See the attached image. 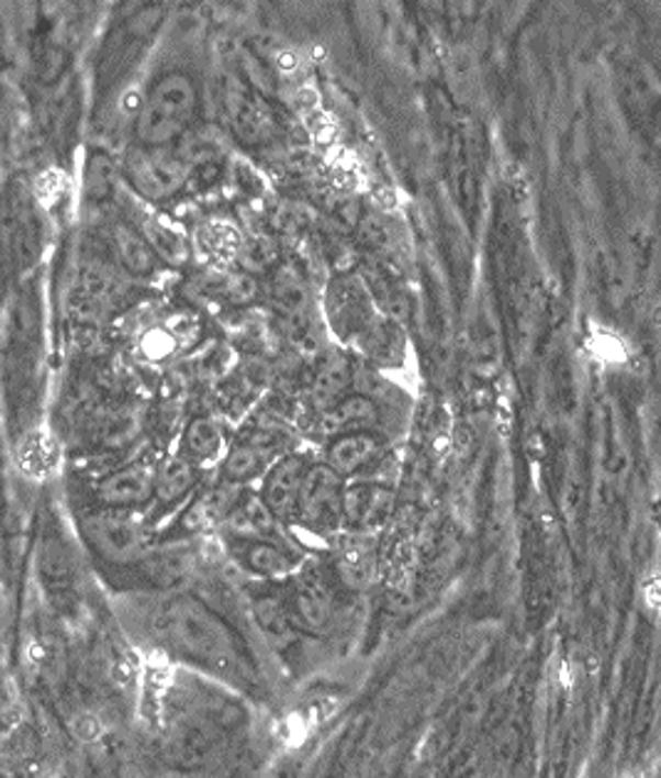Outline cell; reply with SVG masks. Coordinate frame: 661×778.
<instances>
[{"label": "cell", "mask_w": 661, "mask_h": 778, "mask_svg": "<svg viewBox=\"0 0 661 778\" xmlns=\"http://www.w3.org/2000/svg\"><path fill=\"white\" fill-rule=\"evenodd\" d=\"M337 570L343 576L345 586L352 590H362L374 576V553L367 538L349 536L337 551Z\"/></svg>", "instance_id": "17"}, {"label": "cell", "mask_w": 661, "mask_h": 778, "mask_svg": "<svg viewBox=\"0 0 661 778\" xmlns=\"http://www.w3.org/2000/svg\"><path fill=\"white\" fill-rule=\"evenodd\" d=\"M72 732H75L77 738H80V742L90 744V742H97V738L102 736V722L97 716H92V714H80L72 722Z\"/></svg>", "instance_id": "27"}, {"label": "cell", "mask_w": 661, "mask_h": 778, "mask_svg": "<svg viewBox=\"0 0 661 778\" xmlns=\"http://www.w3.org/2000/svg\"><path fill=\"white\" fill-rule=\"evenodd\" d=\"M226 521L233 533H238L246 541H273L276 515L270 513L268 505L256 493L240 496L228 511Z\"/></svg>", "instance_id": "14"}, {"label": "cell", "mask_w": 661, "mask_h": 778, "mask_svg": "<svg viewBox=\"0 0 661 778\" xmlns=\"http://www.w3.org/2000/svg\"><path fill=\"white\" fill-rule=\"evenodd\" d=\"M278 452V444L270 434H250L246 440H240L226 456L223 471L231 484H243L253 479L268 469V464L273 462Z\"/></svg>", "instance_id": "11"}, {"label": "cell", "mask_w": 661, "mask_h": 778, "mask_svg": "<svg viewBox=\"0 0 661 778\" xmlns=\"http://www.w3.org/2000/svg\"><path fill=\"white\" fill-rule=\"evenodd\" d=\"M357 340L359 345H362L365 355L374 359L377 365H400L404 355V335L394 323L374 318Z\"/></svg>", "instance_id": "18"}, {"label": "cell", "mask_w": 661, "mask_h": 778, "mask_svg": "<svg viewBox=\"0 0 661 778\" xmlns=\"http://www.w3.org/2000/svg\"><path fill=\"white\" fill-rule=\"evenodd\" d=\"M60 444L47 426L27 430L15 446L18 469L31 481H47L60 466Z\"/></svg>", "instance_id": "9"}, {"label": "cell", "mask_w": 661, "mask_h": 778, "mask_svg": "<svg viewBox=\"0 0 661 778\" xmlns=\"http://www.w3.org/2000/svg\"><path fill=\"white\" fill-rule=\"evenodd\" d=\"M392 501L394 493L384 484L359 481L355 486H345L343 521H349L357 529H369L386 519V513L392 511Z\"/></svg>", "instance_id": "10"}, {"label": "cell", "mask_w": 661, "mask_h": 778, "mask_svg": "<svg viewBox=\"0 0 661 778\" xmlns=\"http://www.w3.org/2000/svg\"><path fill=\"white\" fill-rule=\"evenodd\" d=\"M154 493V476L142 466H130L112 474L100 486V499L110 505H134Z\"/></svg>", "instance_id": "15"}, {"label": "cell", "mask_w": 661, "mask_h": 778, "mask_svg": "<svg viewBox=\"0 0 661 778\" xmlns=\"http://www.w3.org/2000/svg\"><path fill=\"white\" fill-rule=\"evenodd\" d=\"M114 243H116V253H120L122 264L126 270H130V274H134V276L154 274L159 258L154 256L152 246L139 231H134L132 226H116Z\"/></svg>", "instance_id": "20"}, {"label": "cell", "mask_w": 661, "mask_h": 778, "mask_svg": "<svg viewBox=\"0 0 661 778\" xmlns=\"http://www.w3.org/2000/svg\"><path fill=\"white\" fill-rule=\"evenodd\" d=\"M142 236L147 238V243L154 251V256L161 258V260H167L169 266L187 264V258H189L187 241H183L171 226H167V223L149 221L147 226H144Z\"/></svg>", "instance_id": "22"}, {"label": "cell", "mask_w": 661, "mask_h": 778, "mask_svg": "<svg viewBox=\"0 0 661 778\" xmlns=\"http://www.w3.org/2000/svg\"><path fill=\"white\" fill-rule=\"evenodd\" d=\"M87 536H90L92 546L102 553L104 558L114 563H130L137 560L144 551V538L137 523L122 515H100L92 519L87 526Z\"/></svg>", "instance_id": "5"}, {"label": "cell", "mask_w": 661, "mask_h": 778, "mask_svg": "<svg viewBox=\"0 0 661 778\" xmlns=\"http://www.w3.org/2000/svg\"><path fill=\"white\" fill-rule=\"evenodd\" d=\"M199 112V90L189 75L169 73L159 77L139 107L134 137L139 147L167 149L181 140Z\"/></svg>", "instance_id": "1"}, {"label": "cell", "mask_w": 661, "mask_h": 778, "mask_svg": "<svg viewBox=\"0 0 661 778\" xmlns=\"http://www.w3.org/2000/svg\"><path fill=\"white\" fill-rule=\"evenodd\" d=\"M305 471H307V464L305 459H300V456H283V459H278L268 469L266 481H262L260 499L276 519H285V515L295 513L298 493H300V486H303Z\"/></svg>", "instance_id": "7"}, {"label": "cell", "mask_w": 661, "mask_h": 778, "mask_svg": "<svg viewBox=\"0 0 661 778\" xmlns=\"http://www.w3.org/2000/svg\"><path fill=\"white\" fill-rule=\"evenodd\" d=\"M379 422V407L369 394H345L333 407L320 412L317 432L327 440L345 434L372 432Z\"/></svg>", "instance_id": "6"}, {"label": "cell", "mask_w": 661, "mask_h": 778, "mask_svg": "<svg viewBox=\"0 0 661 778\" xmlns=\"http://www.w3.org/2000/svg\"><path fill=\"white\" fill-rule=\"evenodd\" d=\"M295 615L307 630H323L333 618V592L317 573H303L295 586Z\"/></svg>", "instance_id": "12"}, {"label": "cell", "mask_w": 661, "mask_h": 778, "mask_svg": "<svg viewBox=\"0 0 661 778\" xmlns=\"http://www.w3.org/2000/svg\"><path fill=\"white\" fill-rule=\"evenodd\" d=\"M116 181V167L107 154H94L85 171V191L94 201H102L112 193Z\"/></svg>", "instance_id": "26"}, {"label": "cell", "mask_w": 661, "mask_h": 778, "mask_svg": "<svg viewBox=\"0 0 661 778\" xmlns=\"http://www.w3.org/2000/svg\"><path fill=\"white\" fill-rule=\"evenodd\" d=\"M197 484V469L187 459H171L161 466V471L154 476V491L164 501H177L183 493L191 491Z\"/></svg>", "instance_id": "23"}, {"label": "cell", "mask_w": 661, "mask_h": 778, "mask_svg": "<svg viewBox=\"0 0 661 778\" xmlns=\"http://www.w3.org/2000/svg\"><path fill=\"white\" fill-rule=\"evenodd\" d=\"M164 627L167 635L179 642L183 649L203 659H213L219 665L236 663V642H233L226 622L213 615L197 600H173L164 610Z\"/></svg>", "instance_id": "2"}, {"label": "cell", "mask_w": 661, "mask_h": 778, "mask_svg": "<svg viewBox=\"0 0 661 778\" xmlns=\"http://www.w3.org/2000/svg\"><path fill=\"white\" fill-rule=\"evenodd\" d=\"M276 303L283 310L288 323L307 327L310 320V293L303 276L293 266L283 268L276 278Z\"/></svg>", "instance_id": "19"}, {"label": "cell", "mask_w": 661, "mask_h": 778, "mask_svg": "<svg viewBox=\"0 0 661 778\" xmlns=\"http://www.w3.org/2000/svg\"><path fill=\"white\" fill-rule=\"evenodd\" d=\"M384 454V442L379 440L374 432H357L345 434L329 442L327 449V466L335 474L343 476H357L362 474L367 466L377 464Z\"/></svg>", "instance_id": "8"}, {"label": "cell", "mask_w": 661, "mask_h": 778, "mask_svg": "<svg viewBox=\"0 0 661 778\" xmlns=\"http://www.w3.org/2000/svg\"><path fill=\"white\" fill-rule=\"evenodd\" d=\"M246 566L266 578H280L293 573L295 560L290 558L285 548H280L273 541H248L246 553H243Z\"/></svg>", "instance_id": "21"}, {"label": "cell", "mask_w": 661, "mask_h": 778, "mask_svg": "<svg viewBox=\"0 0 661 778\" xmlns=\"http://www.w3.org/2000/svg\"><path fill=\"white\" fill-rule=\"evenodd\" d=\"M124 174L142 199L167 201L187 187L191 164L179 152L137 147L126 154Z\"/></svg>", "instance_id": "3"}, {"label": "cell", "mask_w": 661, "mask_h": 778, "mask_svg": "<svg viewBox=\"0 0 661 778\" xmlns=\"http://www.w3.org/2000/svg\"><path fill=\"white\" fill-rule=\"evenodd\" d=\"M253 615H256L260 630L266 632L270 642H288L293 635V622H290L288 608L278 598H260L253 602Z\"/></svg>", "instance_id": "25"}, {"label": "cell", "mask_w": 661, "mask_h": 778, "mask_svg": "<svg viewBox=\"0 0 661 778\" xmlns=\"http://www.w3.org/2000/svg\"><path fill=\"white\" fill-rule=\"evenodd\" d=\"M226 110L233 122V130L240 134V140L258 142L266 134L268 116L260 110V102L248 92V87L236 77H231L226 85Z\"/></svg>", "instance_id": "13"}, {"label": "cell", "mask_w": 661, "mask_h": 778, "mask_svg": "<svg viewBox=\"0 0 661 778\" xmlns=\"http://www.w3.org/2000/svg\"><path fill=\"white\" fill-rule=\"evenodd\" d=\"M183 446H187L191 459H199V462L216 459L223 446V436L216 422L206 420V416L193 420L187 426V434H183Z\"/></svg>", "instance_id": "24"}, {"label": "cell", "mask_w": 661, "mask_h": 778, "mask_svg": "<svg viewBox=\"0 0 661 778\" xmlns=\"http://www.w3.org/2000/svg\"><path fill=\"white\" fill-rule=\"evenodd\" d=\"M349 385H352V367L347 357L337 353L327 355L313 379V402L320 407V412L343 400Z\"/></svg>", "instance_id": "16"}, {"label": "cell", "mask_w": 661, "mask_h": 778, "mask_svg": "<svg viewBox=\"0 0 661 778\" xmlns=\"http://www.w3.org/2000/svg\"><path fill=\"white\" fill-rule=\"evenodd\" d=\"M345 479L329 469L327 464L307 466L303 486L298 493L295 513L305 526L327 531L343 521Z\"/></svg>", "instance_id": "4"}]
</instances>
